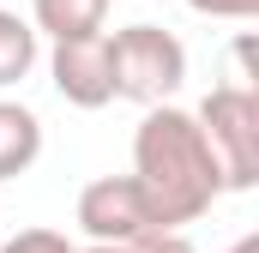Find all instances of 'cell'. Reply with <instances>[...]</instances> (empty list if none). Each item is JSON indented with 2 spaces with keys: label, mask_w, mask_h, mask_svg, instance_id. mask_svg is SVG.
Returning <instances> with one entry per match:
<instances>
[{
  "label": "cell",
  "mask_w": 259,
  "mask_h": 253,
  "mask_svg": "<svg viewBox=\"0 0 259 253\" xmlns=\"http://www.w3.org/2000/svg\"><path fill=\"white\" fill-rule=\"evenodd\" d=\"M133 181L145 187V205L163 229H181L205 217L217 199H223V169L205 145V126L199 115L175 109V103H151L145 121L133 133Z\"/></svg>",
  "instance_id": "cell-1"
},
{
  "label": "cell",
  "mask_w": 259,
  "mask_h": 253,
  "mask_svg": "<svg viewBox=\"0 0 259 253\" xmlns=\"http://www.w3.org/2000/svg\"><path fill=\"white\" fill-rule=\"evenodd\" d=\"M109 72H115V97L127 103H169L187 78V49L175 30L163 24H127L109 36Z\"/></svg>",
  "instance_id": "cell-2"
},
{
  "label": "cell",
  "mask_w": 259,
  "mask_h": 253,
  "mask_svg": "<svg viewBox=\"0 0 259 253\" xmlns=\"http://www.w3.org/2000/svg\"><path fill=\"white\" fill-rule=\"evenodd\" d=\"M199 126H205V145L223 169V187L247 193L259 181V97L253 85H217L205 103H199Z\"/></svg>",
  "instance_id": "cell-3"
},
{
  "label": "cell",
  "mask_w": 259,
  "mask_h": 253,
  "mask_svg": "<svg viewBox=\"0 0 259 253\" xmlns=\"http://www.w3.org/2000/svg\"><path fill=\"white\" fill-rule=\"evenodd\" d=\"M78 229H84L91 241L127 247L133 235H145V229H163V223L151 217L145 187H139L133 175H103V181H91V187L78 193Z\"/></svg>",
  "instance_id": "cell-4"
},
{
  "label": "cell",
  "mask_w": 259,
  "mask_h": 253,
  "mask_svg": "<svg viewBox=\"0 0 259 253\" xmlns=\"http://www.w3.org/2000/svg\"><path fill=\"white\" fill-rule=\"evenodd\" d=\"M55 91H61L72 109H103L115 103V72H109V36L91 30V36H61L55 43Z\"/></svg>",
  "instance_id": "cell-5"
},
{
  "label": "cell",
  "mask_w": 259,
  "mask_h": 253,
  "mask_svg": "<svg viewBox=\"0 0 259 253\" xmlns=\"http://www.w3.org/2000/svg\"><path fill=\"white\" fill-rule=\"evenodd\" d=\"M36 157H42V121H36V109L0 97V181L24 175Z\"/></svg>",
  "instance_id": "cell-6"
},
{
  "label": "cell",
  "mask_w": 259,
  "mask_h": 253,
  "mask_svg": "<svg viewBox=\"0 0 259 253\" xmlns=\"http://www.w3.org/2000/svg\"><path fill=\"white\" fill-rule=\"evenodd\" d=\"M30 18H36V36H91L103 30L109 18V0H30Z\"/></svg>",
  "instance_id": "cell-7"
},
{
  "label": "cell",
  "mask_w": 259,
  "mask_h": 253,
  "mask_svg": "<svg viewBox=\"0 0 259 253\" xmlns=\"http://www.w3.org/2000/svg\"><path fill=\"white\" fill-rule=\"evenodd\" d=\"M30 66H36V24L0 6V91L18 85Z\"/></svg>",
  "instance_id": "cell-8"
},
{
  "label": "cell",
  "mask_w": 259,
  "mask_h": 253,
  "mask_svg": "<svg viewBox=\"0 0 259 253\" xmlns=\"http://www.w3.org/2000/svg\"><path fill=\"white\" fill-rule=\"evenodd\" d=\"M121 253H199V247L181 235V229H145V235H133Z\"/></svg>",
  "instance_id": "cell-9"
},
{
  "label": "cell",
  "mask_w": 259,
  "mask_h": 253,
  "mask_svg": "<svg viewBox=\"0 0 259 253\" xmlns=\"http://www.w3.org/2000/svg\"><path fill=\"white\" fill-rule=\"evenodd\" d=\"M0 253H72V241H66L61 229H24V235H12Z\"/></svg>",
  "instance_id": "cell-10"
},
{
  "label": "cell",
  "mask_w": 259,
  "mask_h": 253,
  "mask_svg": "<svg viewBox=\"0 0 259 253\" xmlns=\"http://www.w3.org/2000/svg\"><path fill=\"white\" fill-rule=\"evenodd\" d=\"M193 12H205V18H253L259 0H187Z\"/></svg>",
  "instance_id": "cell-11"
},
{
  "label": "cell",
  "mask_w": 259,
  "mask_h": 253,
  "mask_svg": "<svg viewBox=\"0 0 259 253\" xmlns=\"http://www.w3.org/2000/svg\"><path fill=\"white\" fill-rule=\"evenodd\" d=\"M229 253H259V235H241V241H235Z\"/></svg>",
  "instance_id": "cell-12"
},
{
  "label": "cell",
  "mask_w": 259,
  "mask_h": 253,
  "mask_svg": "<svg viewBox=\"0 0 259 253\" xmlns=\"http://www.w3.org/2000/svg\"><path fill=\"white\" fill-rule=\"evenodd\" d=\"M72 253H121V247H109V241H91V247H72Z\"/></svg>",
  "instance_id": "cell-13"
}]
</instances>
